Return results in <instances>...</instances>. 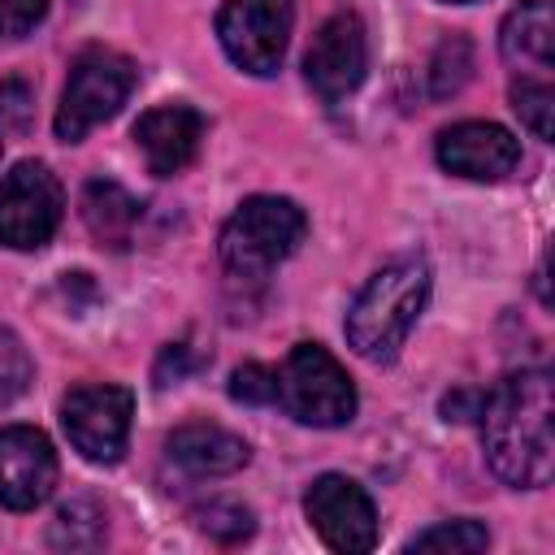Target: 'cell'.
I'll return each instance as SVG.
<instances>
[{
  "label": "cell",
  "mask_w": 555,
  "mask_h": 555,
  "mask_svg": "<svg viewBox=\"0 0 555 555\" xmlns=\"http://www.w3.org/2000/svg\"><path fill=\"white\" fill-rule=\"evenodd\" d=\"M56 486V451L43 429L9 425L0 429V503L9 512L39 507Z\"/></svg>",
  "instance_id": "obj_11"
},
{
  "label": "cell",
  "mask_w": 555,
  "mask_h": 555,
  "mask_svg": "<svg viewBox=\"0 0 555 555\" xmlns=\"http://www.w3.org/2000/svg\"><path fill=\"white\" fill-rule=\"evenodd\" d=\"M48 17V0H0V39H22Z\"/></svg>",
  "instance_id": "obj_24"
},
{
  "label": "cell",
  "mask_w": 555,
  "mask_h": 555,
  "mask_svg": "<svg viewBox=\"0 0 555 555\" xmlns=\"http://www.w3.org/2000/svg\"><path fill=\"white\" fill-rule=\"evenodd\" d=\"M65 212V191L43 160H22L0 178V243L13 251H39Z\"/></svg>",
  "instance_id": "obj_6"
},
{
  "label": "cell",
  "mask_w": 555,
  "mask_h": 555,
  "mask_svg": "<svg viewBox=\"0 0 555 555\" xmlns=\"http://www.w3.org/2000/svg\"><path fill=\"white\" fill-rule=\"evenodd\" d=\"M481 442L494 477L512 490H538L555 473L551 442V373L520 369L507 373L481 399Z\"/></svg>",
  "instance_id": "obj_1"
},
{
  "label": "cell",
  "mask_w": 555,
  "mask_h": 555,
  "mask_svg": "<svg viewBox=\"0 0 555 555\" xmlns=\"http://www.w3.org/2000/svg\"><path fill=\"white\" fill-rule=\"evenodd\" d=\"M30 386V356L13 330L0 325V408H9Z\"/></svg>",
  "instance_id": "obj_22"
},
{
  "label": "cell",
  "mask_w": 555,
  "mask_h": 555,
  "mask_svg": "<svg viewBox=\"0 0 555 555\" xmlns=\"http://www.w3.org/2000/svg\"><path fill=\"white\" fill-rule=\"evenodd\" d=\"M438 165L468 182H503L520 165V143L494 121H460L438 134Z\"/></svg>",
  "instance_id": "obj_12"
},
{
  "label": "cell",
  "mask_w": 555,
  "mask_h": 555,
  "mask_svg": "<svg viewBox=\"0 0 555 555\" xmlns=\"http://www.w3.org/2000/svg\"><path fill=\"white\" fill-rule=\"evenodd\" d=\"M199 139H204V117L191 104H156L134 121V143L156 178L186 169L199 152Z\"/></svg>",
  "instance_id": "obj_13"
},
{
  "label": "cell",
  "mask_w": 555,
  "mask_h": 555,
  "mask_svg": "<svg viewBox=\"0 0 555 555\" xmlns=\"http://www.w3.org/2000/svg\"><path fill=\"white\" fill-rule=\"evenodd\" d=\"M369 74V30L356 13H334L317 26L304 52V78L321 100H347Z\"/></svg>",
  "instance_id": "obj_9"
},
{
  "label": "cell",
  "mask_w": 555,
  "mask_h": 555,
  "mask_svg": "<svg viewBox=\"0 0 555 555\" xmlns=\"http://www.w3.org/2000/svg\"><path fill=\"white\" fill-rule=\"evenodd\" d=\"M230 399L238 403H278V373L264 364H238L230 373Z\"/></svg>",
  "instance_id": "obj_23"
},
{
  "label": "cell",
  "mask_w": 555,
  "mask_h": 555,
  "mask_svg": "<svg viewBox=\"0 0 555 555\" xmlns=\"http://www.w3.org/2000/svg\"><path fill=\"white\" fill-rule=\"evenodd\" d=\"M304 512L312 520V529L321 533V542L330 551H343V555H360V551H373L377 542V512H373V499L343 473H325L308 486L304 494Z\"/></svg>",
  "instance_id": "obj_10"
},
{
  "label": "cell",
  "mask_w": 555,
  "mask_h": 555,
  "mask_svg": "<svg viewBox=\"0 0 555 555\" xmlns=\"http://www.w3.org/2000/svg\"><path fill=\"white\" fill-rule=\"evenodd\" d=\"M429 299V264L421 256H403L382 264L360 295L347 308V343L356 347V356L373 360V364H390L403 347V338L412 334L421 308Z\"/></svg>",
  "instance_id": "obj_2"
},
{
  "label": "cell",
  "mask_w": 555,
  "mask_h": 555,
  "mask_svg": "<svg viewBox=\"0 0 555 555\" xmlns=\"http://www.w3.org/2000/svg\"><path fill=\"white\" fill-rule=\"evenodd\" d=\"M295 26V0H225L217 13V39L225 56L256 78L278 74Z\"/></svg>",
  "instance_id": "obj_7"
},
{
  "label": "cell",
  "mask_w": 555,
  "mask_h": 555,
  "mask_svg": "<svg viewBox=\"0 0 555 555\" xmlns=\"http://www.w3.org/2000/svg\"><path fill=\"white\" fill-rule=\"evenodd\" d=\"M468 69H473V48L464 35H447L429 61V91L442 100V95H455L464 82H468Z\"/></svg>",
  "instance_id": "obj_19"
},
{
  "label": "cell",
  "mask_w": 555,
  "mask_h": 555,
  "mask_svg": "<svg viewBox=\"0 0 555 555\" xmlns=\"http://www.w3.org/2000/svg\"><path fill=\"white\" fill-rule=\"evenodd\" d=\"M130 416L134 399L126 386L113 382H87L74 386L61 403V425L74 442V451L91 464H117L130 438Z\"/></svg>",
  "instance_id": "obj_8"
},
{
  "label": "cell",
  "mask_w": 555,
  "mask_h": 555,
  "mask_svg": "<svg viewBox=\"0 0 555 555\" xmlns=\"http://www.w3.org/2000/svg\"><path fill=\"white\" fill-rule=\"evenodd\" d=\"M0 121L13 130H26V121H30V82L26 78L0 82Z\"/></svg>",
  "instance_id": "obj_25"
},
{
  "label": "cell",
  "mask_w": 555,
  "mask_h": 555,
  "mask_svg": "<svg viewBox=\"0 0 555 555\" xmlns=\"http://www.w3.org/2000/svg\"><path fill=\"white\" fill-rule=\"evenodd\" d=\"M278 403L299 425L338 429L356 416V386L321 343H299L278 373Z\"/></svg>",
  "instance_id": "obj_4"
},
{
  "label": "cell",
  "mask_w": 555,
  "mask_h": 555,
  "mask_svg": "<svg viewBox=\"0 0 555 555\" xmlns=\"http://www.w3.org/2000/svg\"><path fill=\"white\" fill-rule=\"evenodd\" d=\"M442 412H447V421H468V416L481 412V395L477 390H455V395L442 399Z\"/></svg>",
  "instance_id": "obj_26"
},
{
  "label": "cell",
  "mask_w": 555,
  "mask_h": 555,
  "mask_svg": "<svg viewBox=\"0 0 555 555\" xmlns=\"http://www.w3.org/2000/svg\"><path fill=\"white\" fill-rule=\"evenodd\" d=\"M139 217H143V208H139V199H134L121 182H113V178H91V182L82 186V221H87V230H91V238H95L100 247L126 251V247L134 243Z\"/></svg>",
  "instance_id": "obj_16"
},
{
  "label": "cell",
  "mask_w": 555,
  "mask_h": 555,
  "mask_svg": "<svg viewBox=\"0 0 555 555\" xmlns=\"http://www.w3.org/2000/svg\"><path fill=\"white\" fill-rule=\"evenodd\" d=\"M447 4H477V0H447Z\"/></svg>",
  "instance_id": "obj_27"
},
{
  "label": "cell",
  "mask_w": 555,
  "mask_h": 555,
  "mask_svg": "<svg viewBox=\"0 0 555 555\" xmlns=\"http://www.w3.org/2000/svg\"><path fill=\"white\" fill-rule=\"evenodd\" d=\"M304 230H308V217L295 199L251 195L221 225L217 251L230 278H264L273 264H282L304 243Z\"/></svg>",
  "instance_id": "obj_3"
},
{
  "label": "cell",
  "mask_w": 555,
  "mask_h": 555,
  "mask_svg": "<svg viewBox=\"0 0 555 555\" xmlns=\"http://www.w3.org/2000/svg\"><path fill=\"white\" fill-rule=\"evenodd\" d=\"M134 87V61L113 48H82L69 65L61 104H56V139L78 143L87 130L108 121Z\"/></svg>",
  "instance_id": "obj_5"
},
{
  "label": "cell",
  "mask_w": 555,
  "mask_h": 555,
  "mask_svg": "<svg viewBox=\"0 0 555 555\" xmlns=\"http://www.w3.org/2000/svg\"><path fill=\"white\" fill-rule=\"evenodd\" d=\"M499 52L512 69L546 78L555 65V17H551V0H525L503 17L499 30Z\"/></svg>",
  "instance_id": "obj_15"
},
{
  "label": "cell",
  "mask_w": 555,
  "mask_h": 555,
  "mask_svg": "<svg viewBox=\"0 0 555 555\" xmlns=\"http://www.w3.org/2000/svg\"><path fill=\"white\" fill-rule=\"evenodd\" d=\"M104 538V512L91 499H74L52 520V546H95Z\"/></svg>",
  "instance_id": "obj_18"
},
{
  "label": "cell",
  "mask_w": 555,
  "mask_h": 555,
  "mask_svg": "<svg viewBox=\"0 0 555 555\" xmlns=\"http://www.w3.org/2000/svg\"><path fill=\"white\" fill-rule=\"evenodd\" d=\"M0 147H4V143H0Z\"/></svg>",
  "instance_id": "obj_28"
},
{
  "label": "cell",
  "mask_w": 555,
  "mask_h": 555,
  "mask_svg": "<svg viewBox=\"0 0 555 555\" xmlns=\"http://www.w3.org/2000/svg\"><path fill=\"white\" fill-rule=\"evenodd\" d=\"M512 108H516V117H520L538 139H551V134H555V87H551V78L520 74V78L512 82Z\"/></svg>",
  "instance_id": "obj_17"
},
{
  "label": "cell",
  "mask_w": 555,
  "mask_h": 555,
  "mask_svg": "<svg viewBox=\"0 0 555 555\" xmlns=\"http://www.w3.org/2000/svg\"><path fill=\"white\" fill-rule=\"evenodd\" d=\"M165 451L191 477H230L251 460V451L238 434H230L225 425H208V421L178 425L165 438Z\"/></svg>",
  "instance_id": "obj_14"
},
{
  "label": "cell",
  "mask_w": 555,
  "mask_h": 555,
  "mask_svg": "<svg viewBox=\"0 0 555 555\" xmlns=\"http://www.w3.org/2000/svg\"><path fill=\"white\" fill-rule=\"evenodd\" d=\"M195 520H199V529H204L208 538H217V542H225V546L251 538V529H256L251 512H247L243 503H225V499H221V503H204V507L195 512Z\"/></svg>",
  "instance_id": "obj_21"
},
{
  "label": "cell",
  "mask_w": 555,
  "mask_h": 555,
  "mask_svg": "<svg viewBox=\"0 0 555 555\" xmlns=\"http://www.w3.org/2000/svg\"><path fill=\"white\" fill-rule=\"evenodd\" d=\"M490 546V533L477 525V520H447V525H434L416 538H408V551H451V555H473V551H486Z\"/></svg>",
  "instance_id": "obj_20"
}]
</instances>
